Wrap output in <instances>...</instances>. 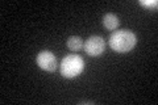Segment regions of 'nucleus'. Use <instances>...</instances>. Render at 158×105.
I'll return each instance as SVG.
<instances>
[{
    "mask_svg": "<svg viewBox=\"0 0 158 105\" xmlns=\"http://www.w3.org/2000/svg\"><path fill=\"white\" fill-rule=\"evenodd\" d=\"M111 49L116 53L125 54L136 46L137 43V37L129 29H120V30L112 32L108 39Z\"/></svg>",
    "mask_w": 158,
    "mask_h": 105,
    "instance_id": "obj_1",
    "label": "nucleus"
},
{
    "mask_svg": "<svg viewBox=\"0 0 158 105\" xmlns=\"http://www.w3.org/2000/svg\"><path fill=\"white\" fill-rule=\"evenodd\" d=\"M85 70V61L78 54H69L59 63V74L66 79L79 76Z\"/></svg>",
    "mask_w": 158,
    "mask_h": 105,
    "instance_id": "obj_2",
    "label": "nucleus"
},
{
    "mask_svg": "<svg viewBox=\"0 0 158 105\" xmlns=\"http://www.w3.org/2000/svg\"><path fill=\"white\" fill-rule=\"evenodd\" d=\"M37 66L48 72H54L58 68V61L50 50H41L36 57Z\"/></svg>",
    "mask_w": 158,
    "mask_h": 105,
    "instance_id": "obj_3",
    "label": "nucleus"
},
{
    "mask_svg": "<svg viewBox=\"0 0 158 105\" xmlns=\"http://www.w3.org/2000/svg\"><path fill=\"white\" fill-rule=\"evenodd\" d=\"M83 49H85V53H87L90 57H99L104 53L106 42L100 36H91L83 43Z\"/></svg>",
    "mask_w": 158,
    "mask_h": 105,
    "instance_id": "obj_4",
    "label": "nucleus"
},
{
    "mask_svg": "<svg viewBox=\"0 0 158 105\" xmlns=\"http://www.w3.org/2000/svg\"><path fill=\"white\" fill-rule=\"evenodd\" d=\"M103 25L107 30H116V28L118 26V17L116 16L115 13L108 12L103 16Z\"/></svg>",
    "mask_w": 158,
    "mask_h": 105,
    "instance_id": "obj_5",
    "label": "nucleus"
},
{
    "mask_svg": "<svg viewBox=\"0 0 158 105\" xmlns=\"http://www.w3.org/2000/svg\"><path fill=\"white\" fill-rule=\"evenodd\" d=\"M83 43H85V41L81 38V37H78V36H71V37H69L67 39V47L71 50V51H79L81 49H83Z\"/></svg>",
    "mask_w": 158,
    "mask_h": 105,
    "instance_id": "obj_6",
    "label": "nucleus"
},
{
    "mask_svg": "<svg viewBox=\"0 0 158 105\" xmlns=\"http://www.w3.org/2000/svg\"><path fill=\"white\" fill-rule=\"evenodd\" d=\"M140 4L144 7H149V8H156L157 7V2L156 0H150V2H146V0H140Z\"/></svg>",
    "mask_w": 158,
    "mask_h": 105,
    "instance_id": "obj_7",
    "label": "nucleus"
},
{
    "mask_svg": "<svg viewBox=\"0 0 158 105\" xmlns=\"http://www.w3.org/2000/svg\"><path fill=\"white\" fill-rule=\"evenodd\" d=\"M81 104H90V105H92L94 101H85V103H81Z\"/></svg>",
    "mask_w": 158,
    "mask_h": 105,
    "instance_id": "obj_8",
    "label": "nucleus"
}]
</instances>
